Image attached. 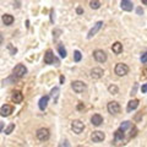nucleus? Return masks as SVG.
Returning a JSON list of instances; mask_svg holds the SVG:
<instances>
[{
	"label": "nucleus",
	"instance_id": "nucleus-6",
	"mask_svg": "<svg viewBox=\"0 0 147 147\" xmlns=\"http://www.w3.org/2000/svg\"><path fill=\"white\" fill-rule=\"evenodd\" d=\"M93 58L96 59V61H98V63L107 61V54H105L104 50H100V49L94 50L93 52Z\"/></svg>",
	"mask_w": 147,
	"mask_h": 147
},
{
	"label": "nucleus",
	"instance_id": "nucleus-13",
	"mask_svg": "<svg viewBox=\"0 0 147 147\" xmlns=\"http://www.w3.org/2000/svg\"><path fill=\"white\" fill-rule=\"evenodd\" d=\"M12 110H13V108L11 107V105L4 104L3 107L0 108V115H1V117H9L12 113Z\"/></svg>",
	"mask_w": 147,
	"mask_h": 147
},
{
	"label": "nucleus",
	"instance_id": "nucleus-7",
	"mask_svg": "<svg viewBox=\"0 0 147 147\" xmlns=\"http://www.w3.org/2000/svg\"><path fill=\"white\" fill-rule=\"evenodd\" d=\"M107 109L110 114H118V113H120V104L118 102H115V100H113V102L108 103Z\"/></svg>",
	"mask_w": 147,
	"mask_h": 147
},
{
	"label": "nucleus",
	"instance_id": "nucleus-1",
	"mask_svg": "<svg viewBox=\"0 0 147 147\" xmlns=\"http://www.w3.org/2000/svg\"><path fill=\"white\" fill-rule=\"evenodd\" d=\"M13 76L16 77V79H21V77H24L26 74H27V67L25 65H22V64H17V65L13 67Z\"/></svg>",
	"mask_w": 147,
	"mask_h": 147
},
{
	"label": "nucleus",
	"instance_id": "nucleus-8",
	"mask_svg": "<svg viewBox=\"0 0 147 147\" xmlns=\"http://www.w3.org/2000/svg\"><path fill=\"white\" fill-rule=\"evenodd\" d=\"M54 61L57 63V65H58V60L55 59L53 52H52L50 49H48L47 52H45V54H44V63H45V64H48V65H50V64H53Z\"/></svg>",
	"mask_w": 147,
	"mask_h": 147
},
{
	"label": "nucleus",
	"instance_id": "nucleus-5",
	"mask_svg": "<svg viewBox=\"0 0 147 147\" xmlns=\"http://www.w3.org/2000/svg\"><path fill=\"white\" fill-rule=\"evenodd\" d=\"M36 135H37V139H38L39 141H47L49 139V130L48 129H45V127H42V129H39L38 131L36 132Z\"/></svg>",
	"mask_w": 147,
	"mask_h": 147
},
{
	"label": "nucleus",
	"instance_id": "nucleus-22",
	"mask_svg": "<svg viewBox=\"0 0 147 147\" xmlns=\"http://www.w3.org/2000/svg\"><path fill=\"white\" fill-rule=\"evenodd\" d=\"M100 5H102V3L98 1V0H92V1H90V6H91V9H93V10L99 9Z\"/></svg>",
	"mask_w": 147,
	"mask_h": 147
},
{
	"label": "nucleus",
	"instance_id": "nucleus-14",
	"mask_svg": "<svg viewBox=\"0 0 147 147\" xmlns=\"http://www.w3.org/2000/svg\"><path fill=\"white\" fill-rule=\"evenodd\" d=\"M91 123H92V125H94V126H99L100 124L103 123L102 115H99V114H93L91 118Z\"/></svg>",
	"mask_w": 147,
	"mask_h": 147
},
{
	"label": "nucleus",
	"instance_id": "nucleus-4",
	"mask_svg": "<svg viewBox=\"0 0 147 147\" xmlns=\"http://www.w3.org/2000/svg\"><path fill=\"white\" fill-rule=\"evenodd\" d=\"M71 129H72V131L75 132V134H81L82 131H84V129H85V124L82 123L81 120H74L71 123Z\"/></svg>",
	"mask_w": 147,
	"mask_h": 147
},
{
	"label": "nucleus",
	"instance_id": "nucleus-16",
	"mask_svg": "<svg viewBox=\"0 0 147 147\" xmlns=\"http://www.w3.org/2000/svg\"><path fill=\"white\" fill-rule=\"evenodd\" d=\"M12 100L15 103H21L24 100V94L21 93V91H13L12 92Z\"/></svg>",
	"mask_w": 147,
	"mask_h": 147
},
{
	"label": "nucleus",
	"instance_id": "nucleus-15",
	"mask_svg": "<svg viewBox=\"0 0 147 147\" xmlns=\"http://www.w3.org/2000/svg\"><path fill=\"white\" fill-rule=\"evenodd\" d=\"M120 6L124 11H131L134 9V4H132V1H129V0H123L120 3Z\"/></svg>",
	"mask_w": 147,
	"mask_h": 147
},
{
	"label": "nucleus",
	"instance_id": "nucleus-9",
	"mask_svg": "<svg viewBox=\"0 0 147 147\" xmlns=\"http://www.w3.org/2000/svg\"><path fill=\"white\" fill-rule=\"evenodd\" d=\"M91 139L93 142H102L104 139H105V135H104V132L103 131H93L92 132V135H91Z\"/></svg>",
	"mask_w": 147,
	"mask_h": 147
},
{
	"label": "nucleus",
	"instance_id": "nucleus-26",
	"mask_svg": "<svg viewBox=\"0 0 147 147\" xmlns=\"http://www.w3.org/2000/svg\"><path fill=\"white\" fill-rule=\"evenodd\" d=\"M130 126H131L130 121H124V123H121V125H120V127H119V129H120L121 131H125V130H127V129L130 127Z\"/></svg>",
	"mask_w": 147,
	"mask_h": 147
},
{
	"label": "nucleus",
	"instance_id": "nucleus-39",
	"mask_svg": "<svg viewBox=\"0 0 147 147\" xmlns=\"http://www.w3.org/2000/svg\"><path fill=\"white\" fill-rule=\"evenodd\" d=\"M1 43H3V34L0 33V44H1Z\"/></svg>",
	"mask_w": 147,
	"mask_h": 147
},
{
	"label": "nucleus",
	"instance_id": "nucleus-36",
	"mask_svg": "<svg viewBox=\"0 0 147 147\" xmlns=\"http://www.w3.org/2000/svg\"><path fill=\"white\" fill-rule=\"evenodd\" d=\"M76 11H77V13H79V15H81V13L84 12V10H82L81 7H77V10H76Z\"/></svg>",
	"mask_w": 147,
	"mask_h": 147
},
{
	"label": "nucleus",
	"instance_id": "nucleus-27",
	"mask_svg": "<svg viewBox=\"0 0 147 147\" xmlns=\"http://www.w3.org/2000/svg\"><path fill=\"white\" fill-rule=\"evenodd\" d=\"M61 33H63L61 30H59V28L54 30V31H53V38H54V39H58L59 37H60V34H61Z\"/></svg>",
	"mask_w": 147,
	"mask_h": 147
},
{
	"label": "nucleus",
	"instance_id": "nucleus-2",
	"mask_svg": "<svg viewBox=\"0 0 147 147\" xmlns=\"http://www.w3.org/2000/svg\"><path fill=\"white\" fill-rule=\"evenodd\" d=\"M114 71L118 76H125L126 74L129 72V66L126 64H123V63H118L115 65V69H114Z\"/></svg>",
	"mask_w": 147,
	"mask_h": 147
},
{
	"label": "nucleus",
	"instance_id": "nucleus-17",
	"mask_svg": "<svg viewBox=\"0 0 147 147\" xmlns=\"http://www.w3.org/2000/svg\"><path fill=\"white\" fill-rule=\"evenodd\" d=\"M137 107H139V100L137 99H131L130 102L127 103V107H126L127 113H131L132 110H135Z\"/></svg>",
	"mask_w": 147,
	"mask_h": 147
},
{
	"label": "nucleus",
	"instance_id": "nucleus-40",
	"mask_svg": "<svg viewBox=\"0 0 147 147\" xmlns=\"http://www.w3.org/2000/svg\"><path fill=\"white\" fill-rule=\"evenodd\" d=\"M142 4H144V5H147V0H142Z\"/></svg>",
	"mask_w": 147,
	"mask_h": 147
},
{
	"label": "nucleus",
	"instance_id": "nucleus-23",
	"mask_svg": "<svg viewBox=\"0 0 147 147\" xmlns=\"http://www.w3.org/2000/svg\"><path fill=\"white\" fill-rule=\"evenodd\" d=\"M108 91H109V93H112V94H117L119 92V88L117 85H110V86H108Z\"/></svg>",
	"mask_w": 147,
	"mask_h": 147
},
{
	"label": "nucleus",
	"instance_id": "nucleus-28",
	"mask_svg": "<svg viewBox=\"0 0 147 147\" xmlns=\"http://www.w3.org/2000/svg\"><path fill=\"white\" fill-rule=\"evenodd\" d=\"M13 129H15V124H10V125H9V126L5 129V134H6V135H10Z\"/></svg>",
	"mask_w": 147,
	"mask_h": 147
},
{
	"label": "nucleus",
	"instance_id": "nucleus-21",
	"mask_svg": "<svg viewBox=\"0 0 147 147\" xmlns=\"http://www.w3.org/2000/svg\"><path fill=\"white\" fill-rule=\"evenodd\" d=\"M58 52H59V54H60V57L61 58H66V49H65V47H64V44L63 43H59L58 44Z\"/></svg>",
	"mask_w": 147,
	"mask_h": 147
},
{
	"label": "nucleus",
	"instance_id": "nucleus-31",
	"mask_svg": "<svg viewBox=\"0 0 147 147\" xmlns=\"http://www.w3.org/2000/svg\"><path fill=\"white\" fill-rule=\"evenodd\" d=\"M141 63H144V64L147 63V52L141 55Z\"/></svg>",
	"mask_w": 147,
	"mask_h": 147
},
{
	"label": "nucleus",
	"instance_id": "nucleus-35",
	"mask_svg": "<svg viewBox=\"0 0 147 147\" xmlns=\"http://www.w3.org/2000/svg\"><path fill=\"white\" fill-rule=\"evenodd\" d=\"M136 12H137V15H142V13H144V11H142L141 7H137L136 9Z\"/></svg>",
	"mask_w": 147,
	"mask_h": 147
},
{
	"label": "nucleus",
	"instance_id": "nucleus-34",
	"mask_svg": "<svg viewBox=\"0 0 147 147\" xmlns=\"http://www.w3.org/2000/svg\"><path fill=\"white\" fill-rule=\"evenodd\" d=\"M84 108H85V104L84 103H80L79 105H77V110H82Z\"/></svg>",
	"mask_w": 147,
	"mask_h": 147
},
{
	"label": "nucleus",
	"instance_id": "nucleus-24",
	"mask_svg": "<svg viewBox=\"0 0 147 147\" xmlns=\"http://www.w3.org/2000/svg\"><path fill=\"white\" fill-rule=\"evenodd\" d=\"M59 87H54V88L52 90V97H53V99H54V102H57L58 100V96H59Z\"/></svg>",
	"mask_w": 147,
	"mask_h": 147
},
{
	"label": "nucleus",
	"instance_id": "nucleus-33",
	"mask_svg": "<svg viewBox=\"0 0 147 147\" xmlns=\"http://www.w3.org/2000/svg\"><path fill=\"white\" fill-rule=\"evenodd\" d=\"M141 91H142V93H147V84H145L141 87Z\"/></svg>",
	"mask_w": 147,
	"mask_h": 147
},
{
	"label": "nucleus",
	"instance_id": "nucleus-20",
	"mask_svg": "<svg viewBox=\"0 0 147 147\" xmlns=\"http://www.w3.org/2000/svg\"><path fill=\"white\" fill-rule=\"evenodd\" d=\"M3 22H4V25H6V26L12 25L13 16L12 15H9V13H6V15H3Z\"/></svg>",
	"mask_w": 147,
	"mask_h": 147
},
{
	"label": "nucleus",
	"instance_id": "nucleus-29",
	"mask_svg": "<svg viewBox=\"0 0 147 147\" xmlns=\"http://www.w3.org/2000/svg\"><path fill=\"white\" fill-rule=\"evenodd\" d=\"M7 49H9V52H10L11 55H15V54L17 53V49H16V48H13L11 44H7Z\"/></svg>",
	"mask_w": 147,
	"mask_h": 147
},
{
	"label": "nucleus",
	"instance_id": "nucleus-18",
	"mask_svg": "<svg viewBox=\"0 0 147 147\" xmlns=\"http://www.w3.org/2000/svg\"><path fill=\"white\" fill-rule=\"evenodd\" d=\"M48 102H49V96H43V97L39 99V103H38L39 109L40 110H44L45 108H47Z\"/></svg>",
	"mask_w": 147,
	"mask_h": 147
},
{
	"label": "nucleus",
	"instance_id": "nucleus-3",
	"mask_svg": "<svg viewBox=\"0 0 147 147\" xmlns=\"http://www.w3.org/2000/svg\"><path fill=\"white\" fill-rule=\"evenodd\" d=\"M71 87H72V90L76 92V93H82L84 91H86L87 88V86L85 82H82V81H72V84H71Z\"/></svg>",
	"mask_w": 147,
	"mask_h": 147
},
{
	"label": "nucleus",
	"instance_id": "nucleus-10",
	"mask_svg": "<svg viewBox=\"0 0 147 147\" xmlns=\"http://www.w3.org/2000/svg\"><path fill=\"white\" fill-rule=\"evenodd\" d=\"M103 26V22L102 21H98L97 22V24H96L93 27H92V28L90 30V32H88V34H87V38H88V39H91L92 38V37H93V36H96V34H97V32L100 30V27H102Z\"/></svg>",
	"mask_w": 147,
	"mask_h": 147
},
{
	"label": "nucleus",
	"instance_id": "nucleus-11",
	"mask_svg": "<svg viewBox=\"0 0 147 147\" xmlns=\"http://www.w3.org/2000/svg\"><path fill=\"white\" fill-rule=\"evenodd\" d=\"M103 74H104V71H103L102 67H93L91 70V77L93 80H98L103 76Z\"/></svg>",
	"mask_w": 147,
	"mask_h": 147
},
{
	"label": "nucleus",
	"instance_id": "nucleus-32",
	"mask_svg": "<svg viewBox=\"0 0 147 147\" xmlns=\"http://www.w3.org/2000/svg\"><path fill=\"white\" fill-rule=\"evenodd\" d=\"M50 22L54 24V10H50Z\"/></svg>",
	"mask_w": 147,
	"mask_h": 147
},
{
	"label": "nucleus",
	"instance_id": "nucleus-12",
	"mask_svg": "<svg viewBox=\"0 0 147 147\" xmlns=\"http://www.w3.org/2000/svg\"><path fill=\"white\" fill-rule=\"evenodd\" d=\"M125 139V136H124V131H121L120 129H118V130L114 132V142H115V145H120L121 142L124 141Z\"/></svg>",
	"mask_w": 147,
	"mask_h": 147
},
{
	"label": "nucleus",
	"instance_id": "nucleus-30",
	"mask_svg": "<svg viewBox=\"0 0 147 147\" xmlns=\"http://www.w3.org/2000/svg\"><path fill=\"white\" fill-rule=\"evenodd\" d=\"M136 134H137V127H136V126H132L131 132H130V137H135Z\"/></svg>",
	"mask_w": 147,
	"mask_h": 147
},
{
	"label": "nucleus",
	"instance_id": "nucleus-41",
	"mask_svg": "<svg viewBox=\"0 0 147 147\" xmlns=\"http://www.w3.org/2000/svg\"><path fill=\"white\" fill-rule=\"evenodd\" d=\"M77 147H85V146H77Z\"/></svg>",
	"mask_w": 147,
	"mask_h": 147
},
{
	"label": "nucleus",
	"instance_id": "nucleus-19",
	"mask_svg": "<svg viewBox=\"0 0 147 147\" xmlns=\"http://www.w3.org/2000/svg\"><path fill=\"white\" fill-rule=\"evenodd\" d=\"M112 50L114 54H120L123 52V44L120 42H115L112 45Z\"/></svg>",
	"mask_w": 147,
	"mask_h": 147
},
{
	"label": "nucleus",
	"instance_id": "nucleus-37",
	"mask_svg": "<svg viewBox=\"0 0 147 147\" xmlns=\"http://www.w3.org/2000/svg\"><path fill=\"white\" fill-rule=\"evenodd\" d=\"M3 129H4V123H1V121H0V132L3 131Z\"/></svg>",
	"mask_w": 147,
	"mask_h": 147
},
{
	"label": "nucleus",
	"instance_id": "nucleus-38",
	"mask_svg": "<svg viewBox=\"0 0 147 147\" xmlns=\"http://www.w3.org/2000/svg\"><path fill=\"white\" fill-rule=\"evenodd\" d=\"M64 81H65V77H64V76H60V84H64Z\"/></svg>",
	"mask_w": 147,
	"mask_h": 147
},
{
	"label": "nucleus",
	"instance_id": "nucleus-42",
	"mask_svg": "<svg viewBox=\"0 0 147 147\" xmlns=\"http://www.w3.org/2000/svg\"><path fill=\"white\" fill-rule=\"evenodd\" d=\"M146 72H147V66H146Z\"/></svg>",
	"mask_w": 147,
	"mask_h": 147
},
{
	"label": "nucleus",
	"instance_id": "nucleus-25",
	"mask_svg": "<svg viewBox=\"0 0 147 147\" xmlns=\"http://www.w3.org/2000/svg\"><path fill=\"white\" fill-rule=\"evenodd\" d=\"M81 59H82V54L79 50H75V52H74V60L76 63H79V61H81Z\"/></svg>",
	"mask_w": 147,
	"mask_h": 147
}]
</instances>
